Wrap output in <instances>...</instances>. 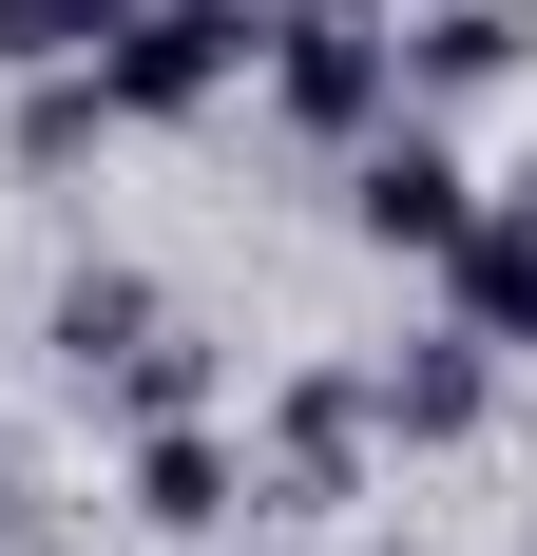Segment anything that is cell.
Segmentation results:
<instances>
[{
    "label": "cell",
    "instance_id": "ba28073f",
    "mask_svg": "<svg viewBox=\"0 0 537 556\" xmlns=\"http://www.w3.org/2000/svg\"><path fill=\"white\" fill-rule=\"evenodd\" d=\"M519 0H423V39H403V97H480V77H519Z\"/></svg>",
    "mask_w": 537,
    "mask_h": 556
},
{
    "label": "cell",
    "instance_id": "8992f818",
    "mask_svg": "<svg viewBox=\"0 0 537 556\" xmlns=\"http://www.w3.org/2000/svg\"><path fill=\"white\" fill-rule=\"evenodd\" d=\"M135 518L154 538H212V518H250V460L212 422H135Z\"/></svg>",
    "mask_w": 537,
    "mask_h": 556
},
{
    "label": "cell",
    "instance_id": "8fae6325",
    "mask_svg": "<svg viewBox=\"0 0 537 556\" xmlns=\"http://www.w3.org/2000/svg\"><path fill=\"white\" fill-rule=\"evenodd\" d=\"M135 327H154V288H135V269H77V288H58V365H115Z\"/></svg>",
    "mask_w": 537,
    "mask_h": 556
},
{
    "label": "cell",
    "instance_id": "5b68a950",
    "mask_svg": "<svg viewBox=\"0 0 537 556\" xmlns=\"http://www.w3.org/2000/svg\"><path fill=\"white\" fill-rule=\"evenodd\" d=\"M480 403H499V345H480V327H441V345H403V365L365 384V422H384V442H461Z\"/></svg>",
    "mask_w": 537,
    "mask_h": 556
},
{
    "label": "cell",
    "instance_id": "52a82bcc",
    "mask_svg": "<svg viewBox=\"0 0 537 556\" xmlns=\"http://www.w3.org/2000/svg\"><path fill=\"white\" fill-rule=\"evenodd\" d=\"M441 288H461L480 345H537V212H480L461 250H441Z\"/></svg>",
    "mask_w": 537,
    "mask_h": 556
},
{
    "label": "cell",
    "instance_id": "7c38bea8",
    "mask_svg": "<svg viewBox=\"0 0 537 556\" xmlns=\"http://www.w3.org/2000/svg\"><path fill=\"white\" fill-rule=\"evenodd\" d=\"M97 115H115V97H97V58H77V77H39V115H20V154H39V173H58V154H97Z\"/></svg>",
    "mask_w": 537,
    "mask_h": 556
},
{
    "label": "cell",
    "instance_id": "4fadbf2b",
    "mask_svg": "<svg viewBox=\"0 0 537 556\" xmlns=\"http://www.w3.org/2000/svg\"><path fill=\"white\" fill-rule=\"evenodd\" d=\"M519 212H537V173H519Z\"/></svg>",
    "mask_w": 537,
    "mask_h": 556
},
{
    "label": "cell",
    "instance_id": "7a4b0ae2",
    "mask_svg": "<svg viewBox=\"0 0 537 556\" xmlns=\"http://www.w3.org/2000/svg\"><path fill=\"white\" fill-rule=\"evenodd\" d=\"M268 97L308 115V135H346V154H365L384 115H403V39H384L365 0H288V20H268Z\"/></svg>",
    "mask_w": 537,
    "mask_h": 556
},
{
    "label": "cell",
    "instance_id": "6da1fadb",
    "mask_svg": "<svg viewBox=\"0 0 537 556\" xmlns=\"http://www.w3.org/2000/svg\"><path fill=\"white\" fill-rule=\"evenodd\" d=\"M250 58H268V20H250V0H115L97 97H115V115H212Z\"/></svg>",
    "mask_w": 537,
    "mask_h": 556
},
{
    "label": "cell",
    "instance_id": "30bf717a",
    "mask_svg": "<svg viewBox=\"0 0 537 556\" xmlns=\"http://www.w3.org/2000/svg\"><path fill=\"white\" fill-rule=\"evenodd\" d=\"M115 39V0H0V77H77Z\"/></svg>",
    "mask_w": 537,
    "mask_h": 556
},
{
    "label": "cell",
    "instance_id": "9c48e42d",
    "mask_svg": "<svg viewBox=\"0 0 537 556\" xmlns=\"http://www.w3.org/2000/svg\"><path fill=\"white\" fill-rule=\"evenodd\" d=\"M77 384H97L115 422H192V403H212V345H192V327H173V307H154V327L115 345V365H77Z\"/></svg>",
    "mask_w": 537,
    "mask_h": 556
},
{
    "label": "cell",
    "instance_id": "3957f363",
    "mask_svg": "<svg viewBox=\"0 0 537 556\" xmlns=\"http://www.w3.org/2000/svg\"><path fill=\"white\" fill-rule=\"evenodd\" d=\"M346 230H365V250H423V269H441V250L480 230V173L441 154L423 115H384L365 154H346Z\"/></svg>",
    "mask_w": 537,
    "mask_h": 556
},
{
    "label": "cell",
    "instance_id": "277c9868",
    "mask_svg": "<svg viewBox=\"0 0 537 556\" xmlns=\"http://www.w3.org/2000/svg\"><path fill=\"white\" fill-rule=\"evenodd\" d=\"M365 384H288L268 403V460H250V500H346V480H365Z\"/></svg>",
    "mask_w": 537,
    "mask_h": 556
}]
</instances>
